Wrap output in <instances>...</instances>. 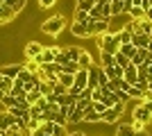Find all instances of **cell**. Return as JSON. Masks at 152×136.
<instances>
[{"instance_id":"cell-5","label":"cell","mask_w":152,"mask_h":136,"mask_svg":"<svg viewBox=\"0 0 152 136\" xmlns=\"http://www.w3.org/2000/svg\"><path fill=\"white\" fill-rule=\"evenodd\" d=\"M86 25H89V32H91V36H100V34H104V32H109V30H111V18L89 20Z\"/></svg>"},{"instance_id":"cell-9","label":"cell","mask_w":152,"mask_h":136,"mask_svg":"<svg viewBox=\"0 0 152 136\" xmlns=\"http://www.w3.org/2000/svg\"><path fill=\"white\" fill-rule=\"evenodd\" d=\"M70 34L73 36H80V39H84V36H91V32H89V25L86 23H70Z\"/></svg>"},{"instance_id":"cell-25","label":"cell","mask_w":152,"mask_h":136,"mask_svg":"<svg viewBox=\"0 0 152 136\" xmlns=\"http://www.w3.org/2000/svg\"><path fill=\"white\" fill-rule=\"evenodd\" d=\"M73 77H75V75H68V73H59L57 75V82L61 86H66V89H70V86H73Z\"/></svg>"},{"instance_id":"cell-12","label":"cell","mask_w":152,"mask_h":136,"mask_svg":"<svg viewBox=\"0 0 152 136\" xmlns=\"http://www.w3.org/2000/svg\"><path fill=\"white\" fill-rule=\"evenodd\" d=\"M16 16H18V14L14 12L12 7H7L5 2L0 5V25H5V23H9V20H14V18H16Z\"/></svg>"},{"instance_id":"cell-53","label":"cell","mask_w":152,"mask_h":136,"mask_svg":"<svg viewBox=\"0 0 152 136\" xmlns=\"http://www.w3.org/2000/svg\"><path fill=\"white\" fill-rule=\"evenodd\" d=\"M148 86L152 89V75H148Z\"/></svg>"},{"instance_id":"cell-55","label":"cell","mask_w":152,"mask_h":136,"mask_svg":"<svg viewBox=\"0 0 152 136\" xmlns=\"http://www.w3.org/2000/svg\"><path fill=\"white\" fill-rule=\"evenodd\" d=\"M145 2H148V7H152V0H145Z\"/></svg>"},{"instance_id":"cell-4","label":"cell","mask_w":152,"mask_h":136,"mask_svg":"<svg viewBox=\"0 0 152 136\" xmlns=\"http://www.w3.org/2000/svg\"><path fill=\"white\" fill-rule=\"evenodd\" d=\"M123 111H125V104L118 102L116 107H111V109H107V111H102V113H100V123H102V125H114V123H118V120H121V116H123Z\"/></svg>"},{"instance_id":"cell-44","label":"cell","mask_w":152,"mask_h":136,"mask_svg":"<svg viewBox=\"0 0 152 136\" xmlns=\"http://www.w3.org/2000/svg\"><path fill=\"white\" fill-rule=\"evenodd\" d=\"M25 68H27L30 73H37V71H39V64H37V61H27Z\"/></svg>"},{"instance_id":"cell-11","label":"cell","mask_w":152,"mask_h":136,"mask_svg":"<svg viewBox=\"0 0 152 136\" xmlns=\"http://www.w3.org/2000/svg\"><path fill=\"white\" fill-rule=\"evenodd\" d=\"M123 79H125L129 86H134L136 82H139V68H136L134 64H129V66L125 68V75H123Z\"/></svg>"},{"instance_id":"cell-54","label":"cell","mask_w":152,"mask_h":136,"mask_svg":"<svg viewBox=\"0 0 152 136\" xmlns=\"http://www.w3.org/2000/svg\"><path fill=\"white\" fill-rule=\"evenodd\" d=\"M148 52H152V41H150V43H148Z\"/></svg>"},{"instance_id":"cell-42","label":"cell","mask_w":152,"mask_h":136,"mask_svg":"<svg viewBox=\"0 0 152 136\" xmlns=\"http://www.w3.org/2000/svg\"><path fill=\"white\" fill-rule=\"evenodd\" d=\"M91 109L98 111V113H102V111H107V107H104L102 102H91Z\"/></svg>"},{"instance_id":"cell-50","label":"cell","mask_w":152,"mask_h":136,"mask_svg":"<svg viewBox=\"0 0 152 136\" xmlns=\"http://www.w3.org/2000/svg\"><path fill=\"white\" fill-rule=\"evenodd\" d=\"M134 136H150V134H148V129H141V132H136Z\"/></svg>"},{"instance_id":"cell-8","label":"cell","mask_w":152,"mask_h":136,"mask_svg":"<svg viewBox=\"0 0 152 136\" xmlns=\"http://www.w3.org/2000/svg\"><path fill=\"white\" fill-rule=\"evenodd\" d=\"M41 50H43V45L39 43V41H30V43L25 45V57H27V61H37V57L41 55Z\"/></svg>"},{"instance_id":"cell-24","label":"cell","mask_w":152,"mask_h":136,"mask_svg":"<svg viewBox=\"0 0 152 136\" xmlns=\"http://www.w3.org/2000/svg\"><path fill=\"white\" fill-rule=\"evenodd\" d=\"M114 16H125L123 0H114V2H111V18H114Z\"/></svg>"},{"instance_id":"cell-33","label":"cell","mask_w":152,"mask_h":136,"mask_svg":"<svg viewBox=\"0 0 152 136\" xmlns=\"http://www.w3.org/2000/svg\"><path fill=\"white\" fill-rule=\"evenodd\" d=\"M39 97H41V91H39V86H37V89H32V91H27V95H25V100H27V102H30V104H34V102H37V100H39Z\"/></svg>"},{"instance_id":"cell-15","label":"cell","mask_w":152,"mask_h":136,"mask_svg":"<svg viewBox=\"0 0 152 136\" xmlns=\"http://www.w3.org/2000/svg\"><path fill=\"white\" fill-rule=\"evenodd\" d=\"M102 71L109 79H123V75H125V68H121V66H109V68H102Z\"/></svg>"},{"instance_id":"cell-29","label":"cell","mask_w":152,"mask_h":136,"mask_svg":"<svg viewBox=\"0 0 152 136\" xmlns=\"http://www.w3.org/2000/svg\"><path fill=\"white\" fill-rule=\"evenodd\" d=\"M12 86H14V79H12V77H5V75L0 73V91L9 93V91H12Z\"/></svg>"},{"instance_id":"cell-40","label":"cell","mask_w":152,"mask_h":136,"mask_svg":"<svg viewBox=\"0 0 152 136\" xmlns=\"http://www.w3.org/2000/svg\"><path fill=\"white\" fill-rule=\"evenodd\" d=\"M57 5V0H39V7L41 9H50V7Z\"/></svg>"},{"instance_id":"cell-28","label":"cell","mask_w":152,"mask_h":136,"mask_svg":"<svg viewBox=\"0 0 152 136\" xmlns=\"http://www.w3.org/2000/svg\"><path fill=\"white\" fill-rule=\"evenodd\" d=\"M95 7V0H77L75 2V9H82V12H91Z\"/></svg>"},{"instance_id":"cell-36","label":"cell","mask_w":152,"mask_h":136,"mask_svg":"<svg viewBox=\"0 0 152 136\" xmlns=\"http://www.w3.org/2000/svg\"><path fill=\"white\" fill-rule=\"evenodd\" d=\"M98 84H100V89H104V86L109 84V77L104 75V71H102V66H100V71H98Z\"/></svg>"},{"instance_id":"cell-43","label":"cell","mask_w":152,"mask_h":136,"mask_svg":"<svg viewBox=\"0 0 152 136\" xmlns=\"http://www.w3.org/2000/svg\"><path fill=\"white\" fill-rule=\"evenodd\" d=\"M55 123H59V125H66V113L57 111V113H55Z\"/></svg>"},{"instance_id":"cell-37","label":"cell","mask_w":152,"mask_h":136,"mask_svg":"<svg viewBox=\"0 0 152 136\" xmlns=\"http://www.w3.org/2000/svg\"><path fill=\"white\" fill-rule=\"evenodd\" d=\"M100 18H104V16H102V12H100V7L95 5L93 9H91V12H89V20H100Z\"/></svg>"},{"instance_id":"cell-22","label":"cell","mask_w":152,"mask_h":136,"mask_svg":"<svg viewBox=\"0 0 152 136\" xmlns=\"http://www.w3.org/2000/svg\"><path fill=\"white\" fill-rule=\"evenodd\" d=\"M127 16H129V20H141V18H145V9L143 7H132Z\"/></svg>"},{"instance_id":"cell-20","label":"cell","mask_w":152,"mask_h":136,"mask_svg":"<svg viewBox=\"0 0 152 136\" xmlns=\"http://www.w3.org/2000/svg\"><path fill=\"white\" fill-rule=\"evenodd\" d=\"M5 5L7 7H12L16 14H20L23 9H25V5H27V0H5Z\"/></svg>"},{"instance_id":"cell-38","label":"cell","mask_w":152,"mask_h":136,"mask_svg":"<svg viewBox=\"0 0 152 136\" xmlns=\"http://www.w3.org/2000/svg\"><path fill=\"white\" fill-rule=\"evenodd\" d=\"M0 102L5 104L7 109H12V107H16V97H14V95H9V93H7V95L2 97V100H0Z\"/></svg>"},{"instance_id":"cell-49","label":"cell","mask_w":152,"mask_h":136,"mask_svg":"<svg viewBox=\"0 0 152 136\" xmlns=\"http://www.w3.org/2000/svg\"><path fill=\"white\" fill-rule=\"evenodd\" d=\"M68 136H86L84 132H68Z\"/></svg>"},{"instance_id":"cell-14","label":"cell","mask_w":152,"mask_h":136,"mask_svg":"<svg viewBox=\"0 0 152 136\" xmlns=\"http://www.w3.org/2000/svg\"><path fill=\"white\" fill-rule=\"evenodd\" d=\"M150 34H143V32H136L132 34V45L134 48H148V43H150Z\"/></svg>"},{"instance_id":"cell-35","label":"cell","mask_w":152,"mask_h":136,"mask_svg":"<svg viewBox=\"0 0 152 136\" xmlns=\"http://www.w3.org/2000/svg\"><path fill=\"white\" fill-rule=\"evenodd\" d=\"M75 23H89V12H82V9H75Z\"/></svg>"},{"instance_id":"cell-46","label":"cell","mask_w":152,"mask_h":136,"mask_svg":"<svg viewBox=\"0 0 152 136\" xmlns=\"http://www.w3.org/2000/svg\"><path fill=\"white\" fill-rule=\"evenodd\" d=\"M77 97H86V100H91V89H84V91H82V93H80Z\"/></svg>"},{"instance_id":"cell-48","label":"cell","mask_w":152,"mask_h":136,"mask_svg":"<svg viewBox=\"0 0 152 136\" xmlns=\"http://www.w3.org/2000/svg\"><path fill=\"white\" fill-rule=\"evenodd\" d=\"M145 18L152 20V7H148V12H145Z\"/></svg>"},{"instance_id":"cell-45","label":"cell","mask_w":152,"mask_h":136,"mask_svg":"<svg viewBox=\"0 0 152 136\" xmlns=\"http://www.w3.org/2000/svg\"><path fill=\"white\" fill-rule=\"evenodd\" d=\"M129 125L134 127V132H141V129H145V123H136V120H132Z\"/></svg>"},{"instance_id":"cell-7","label":"cell","mask_w":152,"mask_h":136,"mask_svg":"<svg viewBox=\"0 0 152 136\" xmlns=\"http://www.w3.org/2000/svg\"><path fill=\"white\" fill-rule=\"evenodd\" d=\"M59 50H61V48H57V45H43L41 55L37 57V64H50V61H55Z\"/></svg>"},{"instance_id":"cell-16","label":"cell","mask_w":152,"mask_h":136,"mask_svg":"<svg viewBox=\"0 0 152 136\" xmlns=\"http://www.w3.org/2000/svg\"><path fill=\"white\" fill-rule=\"evenodd\" d=\"M98 71H100V66H91L89 68V89L93 91V89H100V84H98Z\"/></svg>"},{"instance_id":"cell-6","label":"cell","mask_w":152,"mask_h":136,"mask_svg":"<svg viewBox=\"0 0 152 136\" xmlns=\"http://www.w3.org/2000/svg\"><path fill=\"white\" fill-rule=\"evenodd\" d=\"M132 120H136V123H150V120H152V113L145 109V104L141 102V100L136 102V107L132 109Z\"/></svg>"},{"instance_id":"cell-30","label":"cell","mask_w":152,"mask_h":136,"mask_svg":"<svg viewBox=\"0 0 152 136\" xmlns=\"http://www.w3.org/2000/svg\"><path fill=\"white\" fill-rule=\"evenodd\" d=\"M136 50H139V48H134L132 43H123V45H121V52H123V55H125L127 59H132L134 55H136Z\"/></svg>"},{"instance_id":"cell-3","label":"cell","mask_w":152,"mask_h":136,"mask_svg":"<svg viewBox=\"0 0 152 136\" xmlns=\"http://www.w3.org/2000/svg\"><path fill=\"white\" fill-rule=\"evenodd\" d=\"M84 89H89V68H80L73 77V86L68 89V93L73 95H80Z\"/></svg>"},{"instance_id":"cell-19","label":"cell","mask_w":152,"mask_h":136,"mask_svg":"<svg viewBox=\"0 0 152 136\" xmlns=\"http://www.w3.org/2000/svg\"><path fill=\"white\" fill-rule=\"evenodd\" d=\"M82 123H100V113H98V111H93V109H91V107H89V109H86V111H84V118H82Z\"/></svg>"},{"instance_id":"cell-13","label":"cell","mask_w":152,"mask_h":136,"mask_svg":"<svg viewBox=\"0 0 152 136\" xmlns=\"http://www.w3.org/2000/svg\"><path fill=\"white\" fill-rule=\"evenodd\" d=\"M20 68H23V64H7V66H2V68H0V73H2L5 77L16 79V77H18V73H20Z\"/></svg>"},{"instance_id":"cell-47","label":"cell","mask_w":152,"mask_h":136,"mask_svg":"<svg viewBox=\"0 0 152 136\" xmlns=\"http://www.w3.org/2000/svg\"><path fill=\"white\" fill-rule=\"evenodd\" d=\"M30 136H50V134H45V132H41V129H37V132H32Z\"/></svg>"},{"instance_id":"cell-34","label":"cell","mask_w":152,"mask_h":136,"mask_svg":"<svg viewBox=\"0 0 152 136\" xmlns=\"http://www.w3.org/2000/svg\"><path fill=\"white\" fill-rule=\"evenodd\" d=\"M52 136H68V129H66V125L55 123V125H52Z\"/></svg>"},{"instance_id":"cell-21","label":"cell","mask_w":152,"mask_h":136,"mask_svg":"<svg viewBox=\"0 0 152 136\" xmlns=\"http://www.w3.org/2000/svg\"><path fill=\"white\" fill-rule=\"evenodd\" d=\"M100 66H102V68L116 66V59H114V55H109V52H100Z\"/></svg>"},{"instance_id":"cell-23","label":"cell","mask_w":152,"mask_h":136,"mask_svg":"<svg viewBox=\"0 0 152 136\" xmlns=\"http://www.w3.org/2000/svg\"><path fill=\"white\" fill-rule=\"evenodd\" d=\"M134 134H136L134 127H132V125H127V123L118 125V129H116V136H134Z\"/></svg>"},{"instance_id":"cell-56","label":"cell","mask_w":152,"mask_h":136,"mask_svg":"<svg viewBox=\"0 0 152 136\" xmlns=\"http://www.w3.org/2000/svg\"><path fill=\"white\" fill-rule=\"evenodd\" d=\"M75 2H77V0H75Z\"/></svg>"},{"instance_id":"cell-51","label":"cell","mask_w":152,"mask_h":136,"mask_svg":"<svg viewBox=\"0 0 152 136\" xmlns=\"http://www.w3.org/2000/svg\"><path fill=\"white\" fill-rule=\"evenodd\" d=\"M107 2H114V0H95V5H107Z\"/></svg>"},{"instance_id":"cell-52","label":"cell","mask_w":152,"mask_h":136,"mask_svg":"<svg viewBox=\"0 0 152 136\" xmlns=\"http://www.w3.org/2000/svg\"><path fill=\"white\" fill-rule=\"evenodd\" d=\"M5 111H7V107H5L2 102H0V113H5Z\"/></svg>"},{"instance_id":"cell-31","label":"cell","mask_w":152,"mask_h":136,"mask_svg":"<svg viewBox=\"0 0 152 136\" xmlns=\"http://www.w3.org/2000/svg\"><path fill=\"white\" fill-rule=\"evenodd\" d=\"M114 59H116V66H121V68H127V66H129V59H127L121 50H118V52L114 55Z\"/></svg>"},{"instance_id":"cell-1","label":"cell","mask_w":152,"mask_h":136,"mask_svg":"<svg viewBox=\"0 0 152 136\" xmlns=\"http://www.w3.org/2000/svg\"><path fill=\"white\" fill-rule=\"evenodd\" d=\"M64 27H66V16L64 14H55V16H50L48 20L41 23V32L48 34V36H59L64 32Z\"/></svg>"},{"instance_id":"cell-18","label":"cell","mask_w":152,"mask_h":136,"mask_svg":"<svg viewBox=\"0 0 152 136\" xmlns=\"http://www.w3.org/2000/svg\"><path fill=\"white\" fill-rule=\"evenodd\" d=\"M145 57H148V48H139V50H136V55L129 59V64H134L136 68H139V66L145 61Z\"/></svg>"},{"instance_id":"cell-27","label":"cell","mask_w":152,"mask_h":136,"mask_svg":"<svg viewBox=\"0 0 152 136\" xmlns=\"http://www.w3.org/2000/svg\"><path fill=\"white\" fill-rule=\"evenodd\" d=\"M127 95H129V100H143L145 93H143L139 86H129V89H127Z\"/></svg>"},{"instance_id":"cell-39","label":"cell","mask_w":152,"mask_h":136,"mask_svg":"<svg viewBox=\"0 0 152 136\" xmlns=\"http://www.w3.org/2000/svg\"><path fill=\"white\" fill-rule=\"evenodd\" d=\"M30 116L34 118V120H41V116H43V111L39 109L37 104H32V107H30Z\"/></svg>"},{"instance_id":"cell-26","label":"cell","mask_w":152,"mask_h":136,"mask_svg":"<svg viewBox=\"0 0 152 136\" xmlns=\"http://www.w3.org/2000/svg\"><path fill=\"white\" fill-rule=\"evenodd\" d=\"M77 71H80V66H77V61H64V64H61V73H68V75H75Z\"/></svg>"},{"instance_id":"cell-2","label":"cell","mask_w":152,"mask_h":136,"mask_svg":"<svg viewBox=\"0 0 152 136\" xmlns=\"http://www.w3.org/2000/svg\"><path fill=\"white\" fill-rule=\"evenodd\" d=\"M98 50L100 52H109V55H116L121 50V41L116 36V32H104L98 36Z\"/></svg>"},{"instance_id":"cell-10","label":"cell","mask_w":152,"mask_h":136,"mask_svg":"<svg viewBox=\"0 0 152 136\" xmlns=\"http://www.w3.org/2000/svg\"><path fill=\"white\" fill-rule=\"evenodd\" d=\"M82 50L84 48H80V45H68V48H61V55L66 57V61H77Z\"/></svg>"},{"instance_id":"cell-17","label":"cell","mask_w":152,"mask_h":136,"mask_svg":"<svg viewBox=\"0 0 152 136\" xmlns=\"http://www.w3.org/2000/svg\"><path fill=\"white\" fill-rule=\"evenodd\" d=\"M77 66H80V68H91V66H93V57H91L89 50H82V55L77 59Z\"/></svg>"},{"instance_id":"cell-41","label":"cell","mask_w":152,"mask_h":136,"mask_svg":"<svg viewBox=\"0 0 152 136\" xmlns=\"http://www.w3.org/2000/svg\"><path fill=\"white\" fill-rule=\"evenodd\" d=\"M100 100H102V91L93 89V91H91V102H100Z\"/></svg>"},{"instance_id":"cell-32","label":"cell","mask_w":152,"mask_h":136,"mask_svg":"<svg viewBox=\"0 0 152 136\" xmlns=\"http://www.w3.org/2000/svg\"><path fill=\"white\" fill-rule=\"evenodd\" d=\"M57 84V82H41L39 84V91H41V95H50L52 93V86Z\"/></svg>"}]
</instances>
